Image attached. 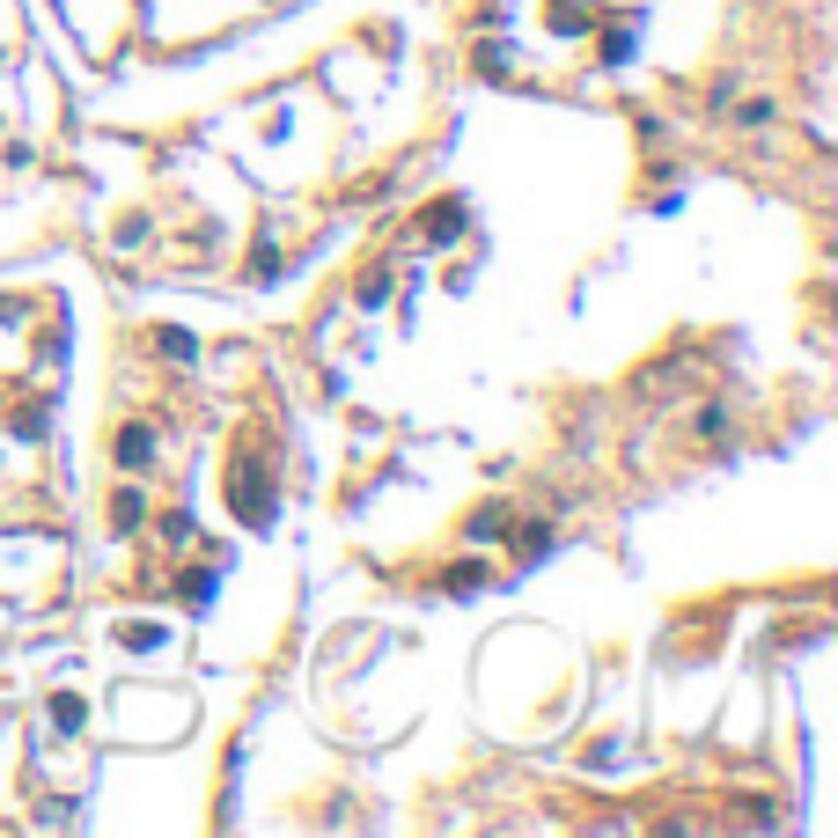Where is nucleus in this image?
Instances as JSON below:
<instances>
[{
  "instance_id": "obj_1",
  "label": "nucleus",
  "mask_w": 838,
  "mask_h": 838,
  "mask_svg": "<svg viewBox=\"0 0 838 838\" xmlns=\"http://www.w3.org/2000/svg\"><path fill=\"white\" fill-rule=\"evenodd\" d=\"M148 456H155V434H148V427H125V434H118V464H133V471H140Z\"/></svg>"
},
{
  "instance_id": "obj_2",
  "label": "nucleus",
  "mask_w": 838,
  "mask_h": 838,
  "mask_svg": "<svg viewBox=\"0 0 838 838\" xmlns=\"http://www.w3.org/2000/svg\"><path fill=\"white\" fill-rule=\"evenodd\" d=\"M162 353H170V361H192L199 346H192V331H162Z\"/></svg>"
},
{
  "instance_id": "obj_3",
  "label": "nucleus",
  "mask_w": 838,
  "mask_h": 838,
  "mask_svg": "<svg viewBox=\"0 0 838 838\" xmlns=\"http://www.w3.org/2000/svg\"><path fill=\"white\" fill-rule=\"evenodd\" d=\"M500 530H508V516H500V508H486V516H471V537H500Z\"/></svg>"
},
{
  "instance_id": "obj_4",
  "label": "nucleus",
  "mask_w": 838,
  "mask_h": 838,
  "mask_svg": "<svg viewBox=\"0 0 838 838\" xmlns=\"http://www.w3.org/2000/svg\"><path fill=\"white\" fill-rule=\"evenodd\" d=\"M52 721H59V728H81V699H52Z\"/></svg>"
},
{
  "instance_id": "obj_5",
  "label": "nucleus",
  "mask_w": 838,
  "mask_h": 838,
  "mask_svg": "<svg viewBox=\"0 0 838 838\" xmlns=\"http://www.w3.org/2000/svg\"><path fill=\"white\" fill-rule=\"evenodd\" d=\"M456 228H464V206H442V222H434V244H449Z\"/></svg>"
}]
</instances>
